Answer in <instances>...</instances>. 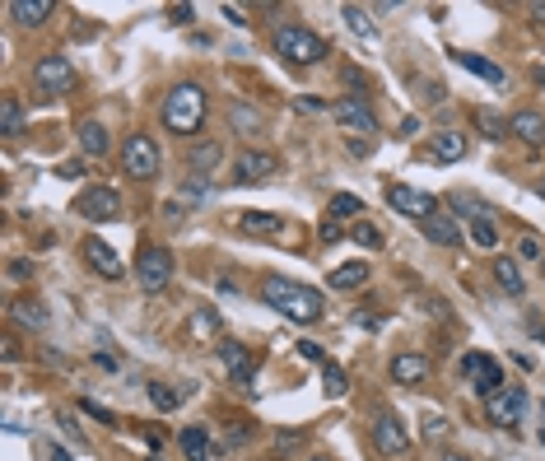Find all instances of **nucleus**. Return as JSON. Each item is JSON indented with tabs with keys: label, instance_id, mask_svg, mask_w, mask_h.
Masks as SVG:
<instances>
[{
	"label": "nucleus",
	"instance_id": "f257e3e1",
	"mask_svg": "<svg viewBox=\"0 0 545 461\" xmlns=\"http://www.w3.org/2000/svg\"><path fill=\"white\" fill-rule=\"evenodd\" d=\"M205 113H210L205 89L196 85V79H182V85H173L168 94H163L159 122H163V131H173L177 140H192V135L205 126Z\"/></svg>",
	"mask_w": 545,
	"mask_h": 461
},
{
	"label": "nucleus",
	"instance_id": "f03ea898",
	"mask_svg": "<svg viewBox=\"0 0 545 461\" xmlns=\"http://www.w3.org/2000/svg\"><path fill=\"white\" fill-rule=\"evenodd\" d=\"M261 298H266V303L276 308L280 317L298 321V327H313V321L326 317L322 294L308 289V285H298V280H285V276H266V280H261Z\"/></svg>",
	"mask_w": 545,
	"mask_h": 461
},
{
	"label": "nucleus",
	"instance_id": "7ed1b4c3",
	"mask_svg": "<svg viewBox=\"0 0 545 461\" xmlns=\"http://www.w3.org/2000/svg\"><path fill=\"white\" fill-rule=\"evenodd\" d=\"M270 47H276V57L289 61V66H322L332 57V47H326L313 29H304V23H280V29L270 33Z\"/></svg>",
	"mask_w": 545,
	"mask_h": 461
},
{
	"label": "nucleus",
	"instance_id": "20e7f679",
	"mask_svg": "<svg viewBox=\"0 0 545 461\" xmlns=\"http://www.w3.org/2000/svg\"><path fill=\"white\" fill-rule=\"evenodd\" d=\"M159 168H163V154H159V145L150 140V135L145 131L126 135V145H122V173L131 182H154Z\"/></svg>",
	"mask_w": 545,
	"mask_h": 461
},
{
	"label": "nucleus",
	"instance_id": "39448f33",
	"mask_svg": "<svg viewBox=\"0 0 545 461\" xmlns=\"http://www.w3.org/2000/svg\"><path fill=\"white\" fill-rule=\"evenodd\" d=\"M368 438L373 447L383 452V456H401V452H411V429H405V420L396 411H387V405H377L373 420H368Z\"/></svg>",
	"mask_w": 545,
	"mask_h": 461
},
{
	"label": "nucleus",
	"instance_id": "423d86ee",
	"mask_svg": "<svg viewBox=\"0 0 545 461\" xmlns=\"http://www.w3.org/2000/svg\"><path fill=\"white\" fill-rule=\"evenodd\" d=\"M135 276H141V289H145V294L168 289V280H173V252L163 248V242H141V257H135Z\"/></svg>",
	"mask_w": 545,
	"mask_h": 461
},
{
	"label": "nucleus",
	"instance_id": "0eeeda50",
	"mask_svg": "<svg viewBox=\"0 0 545 461\" xmlns=\"http://www.w3.org/2000/svg\"><path fill=\"white\" fill-rule=\"evenodd\" d=\"M33 85H38V94H47V98L70 94V89H75V66H70V57H61V51H47V57L33 66Z\"/></svg>",
	"mask_w": 545,
	"mask_h": 461
},
{
	"label": "nucleus",
	"instance_id": "6e6552de",
	"mask_svg": "<svg viewBox=\"0 0 545 461\" xmlns=\"http://www.w3.org/2000/svg\"><path fill=\"white\" fill-rule=\"evenodd\" d=\"M75 214H79V220H89V224L117 220V214H122V192H117V186H89V192L75 196Z\"/></svg>",
	"mask_w": 545,
	"mask_h": 461
},
{
	"label": "nucleus",
	"instance_id": "1a4fd4ad",
	"mask_svg": "<svg viewBox=\"0 0 545 461\" xmlns=\"http://www.w3.org/2000/svg\"><path fill=\"white\" fill-rule=\"evenodd\" d=\"M522 411H527V392L522 387H499L495 396H485V420L495 429H517Z\"/></svg>",
	"mask_w": 545,
	"mask_h": 461
},
{
	"label": "nucleus",
	"instance_id": "9d476101",
	"mask_svg": "<svg viewBox=\"0 0 545 461\" xmlns=\"http://www.w3.org/2000/svg\"><path fill=\"white\" fill-rule=\"evenodd\" d=\"M280 173V158L266 154V149H242L238 164H233V186H257V182H270Z\"/></svg>",
	"mask_w": 545,
	"mask_h": 461
},
{
	"label": "nucleus",
	"instance_id": "9b49d317",
	"mask_svg": "<svg viewBox=\"0 0 545 461\" xmlns=\"http://www.w3.org/2000/svg\"><path fill=\"white\" fill-rule=\"evenodd\" d=\"M387 205H392L396 214H405V220H415V224H424L429 214L443 210L429 192H420V186H387Z\"/></svg>",
	"mask_w": 545,
	"mask_h": 461
},
{
	"label": "nucleus",
	"instance_id": "f8f14e48",
	"mask_svg": "<svg viewBox=\"0 0 545 461\" xmlns=\"http://www.w3.org/2000/svg\"><path fill=\"white\" fill-rule=\"evenodd\" d=\"M214 349H220V364L229 368L233 383H238L242 392H252V383H257V359H252V349L238 345V340H220Z\"/></svg>",
	"mask_w": 545,
	"mask_h": 461
},
{
	"label": "nucleus",
	"instance_id": "ddd939ff",
	"mask_svg": "<svg viewBox=\"0 0 545 461\" xmlns=\"http://www.w3.org/2000/svg\"><path fill=\"white\" fill-rule=\"evenodd\" d=\"M332 117H336V126L341 131H377V117H373V107H368V98H359V94H345V98H336L332 103Z\"/></svg>",
	"mask_w": 545,
	"mask_h": 461
},
{
	"label": "nucleus",
	"instance_id": "4468645a",
	"mask_svg": "<svg viewBox=\"0 0 545 461\" xmlns=\"http://www.w3.org/2000/svg\"><path fill=\"white\" fill-rule=\"evenodd\" d=\"M229 131L242 135V140H257V135H266V113L248 98H233L229 103Z\"/></svg>",
	"mask_w": 545,
	"mask_h": 461
},
{
	"label": "nucleus",
	"instance_id": "2eb2a0df",
	"mask_svg": "<svg viewBox=\"0 0 545 461\" xmlns=\"http://www.w3.org/2000/svg\"><path fill=\"white\" fill-rule=\"evenodd\" d=\"M461 368L471 373V383H476V392H485V396H495L499 387H504V368L489 359V355H480V349H471L467 359H461Z\"/></svg>",
	"mask_w": 545,
	"mask_h": 461
},
{
	"label": "nucleus",
	"instance_id": "dca6fc26",
	"mask_svg": "<svg viewBox=\"0 0 545 461\" xmlns=\"http://www.w3.org/2000/svg\"><path fill=\"white\" fill-rule=\"evenodd\" d=\"M85 261L98 270L103 280H122V276H126L122 257L113 252V242H103V238H85Z\"/></svg>",
	"mask_w": 545,
	"mask_h": 461
},
{
	"label": "nucleus",
	"instance_id": "f3484780",
	"mask_svg": "<svg viewBox=\"0 0 545 461\" xmlns=\"http://www.w3.org/2000/svg\"><path fill=\"white\" fill-rule=\"evenodd\" d=\"M387 373H392V383L411 387V383H424V377H429V359L415 355V349H401V355H392Z\"/></svg>",
	"mask_w": 545,
	"mask_h": 461
},
{
	"label": "nucleus",
	"instance_id": "a211bd4d",
	"mask_svg": "<svg viewBox=\"0 0 545 461\" xmlns=\"http://www.w3.org/2000/svg\"><path fill=\"white\" fill-rule=\"evenodd\" d=\"M508 131H513L522 145H531V149H540V145H545V117H540V113H531V107L513 113V117H508Z\"/></svg>",
	"mask_w": 545,
	"mask_h": 461
},
{
	"label": "nucleus",
	"instance_id": "6ab92c4d",
	"mask_svg": "<svg viewBox=\"0 0 545 461\" xmlns=\"http://www.w3.org/2000/svg\"><path fill=\"white\" fill-rule=\"evenodd\" d=\"M220 164H224V145L220 140H201V145H192V154H186V168H192V177H210Z\"/></svg>",
	"mask_w": 545,
	"mask_h": 461
},
{
	"label": "nucleus",
	"instance_id": "aec40b11",
	"mask_svg": "<svg viewBox=\"0 0 545 461\" xmlns=\"http://www.w3.org/2000/svg\"><path fill=\"white\" fill-rule=\"evenodd\" d=\"M79 149H85L89 158H107V149H113V131H107L103 122H79Z\"/></svg>",
	"mask_w": 545,
	"mask_h": 461
},
{
	"label": "nucleus",
	"instance_id": "412c9836",
	"mask_svg": "<svg viewBox=\"0 0 545 461\" xmlns=\"http://www.w3.org/2000/svg\"><path fill=\"white\" fill-rule=\"evenodd\" d=\"M489 276L499 280V289L508 298H522L527 294V280H522V266H517V257H495V270H489Z\"/></svg>",
	"mask_w": 545,
	"mask_h": 461
},
{
	"label": "nucleus",
	"instance_id": "4be33fe9",
	"mask_svg": "<svg viewBox=\"0 0 545 461\" xmlns=\"http://www.w3.org/2000/svg\"><path fill=\"white\" fill-rule=\"evenodd\" d=\"M429 242H439V248H452V242H461V224H457V214H429V220L420 224Z\"/></svg>",
	"mask_w": 545,
	"mask_h": 461
},
{
	"label": "nucleus",
	"instance_id": "5701e85b",
	"mask_svg": "<svg viewBox=\"0 0 545 461\" xmlns=\"http://www.w3.org/2000/svg\"><path fill=\"white\" fill-rule=\"evenodd\" d=\"M429 154L439 158V164H457V158H467V135H461V131H439L429 140Z\"/></svg>",
	"mask_w": 545,
	"mask_h": 461
},
{
	"label": "nucleus",
	"instance_id": "b1692460",
	"mask_svg": "<svg viewBox=\"0 0 545 461\" xmlns=\"http://www.w3.org/2000/svg\"><path fill=\"white\" fill-rule=\"evenodd\" d=\"M10 317H14L19 331H42V327H47V308L38 303V298H14V303H10Z\"/></svg>",
	"mask_w": 545,
	"mask_h": 461
},
{
	"label": "nucleus",
	"instance_id": "393cba45",
	"mask_svg": "<svg viewBox=\"0 0 545 461\" xmlns=\"http://www.w3.org/2000/svg\"><path fill=\"white\" fill-rule=\"evenodd\" d=\"M10 14L23 23V29H38V23H47L51 14H57V5H51V0H10Z\"/></svg>",
	"mask_w": 545,
	"mask_h": 461
},
{
	"label": "nucleus",
	"instance_id": "a878e982",
	"mask_svg": "<svg viewBox=\"0 0 545 461\" xmlns=\"http://www.w3.org/2000/svg\"><path fill=\"white\" fill-rule=\"evenodd\" d=\"M182 456L186 461H210V429L205 424H192V429H182Z\"/></svg>",
	"mask_w": 545,
	"mask_h": 461
},
{
	"label": "nucleus",
	"instance_id": "bb28decb",
	"mask_svg": "<svg viewBox=\"0 0 545 461\" xmlns=\"http://www.w3.org/2000/svg\"><path fill=\"white\" fill-rule=\"evenodd\" d=\"M242 233H252V238H280L285 233V220L280 214H242Z\"/></svg>",
	"mask_w": 545,
	"mask_h": 461
},
{
	"label": "nucleus",
	"instance_id": "cd10ccee",
	"mask_svg": "<svg viewBox=\"0 0 545 461\" xmlns=\"http://www.w3.org/2000/svg\"><path fill=\"white\" fill-rule=\"evenodd\" d=\"M326 280H332V289H359V285L368 280V261H345V266H336Z\"/></svg>",
	"mask_w": 545,
	"mask_h": 461
},
{
	"label": "nucleus",
	"instance_id": "c85d7f7f",
	"mask_svg": "<svg viewBox=\"0 0 545 461\" xmlns=\"http://www.w3.org/2000/svg\"><path fill=\"white\" fill-rule=\"evenodd\" d=\"M23 131V103L14 94H5V103H0V135L5 140H14V135Z\"/></svg>",
	"mask_w": 545,
	"mask_h": 461
},
{
	"label": "nucleus",
	"instance_id": "c756f323",
	"mask_svg": "<svg viewBox=\"0 0 545 461\" xmlns=\"http://www.w3.org/2000/svg\"><path fill=\"white\" fill-rule=\"evenodd\" d=\"M452 57H457V66H467L471 75L489 79V85H504V70H499L495 61H485V57H471V51H452Z\"/></svg>",
	"mask_w": 545,
	"mask_h": 461
},
{
	"label": "nucleus",
	"instance_id": "7c9ffc66",
	"mask_svg": "<svg viewBox=\"0 0 545 461\" xmlns=\"http://www.w3.org/2000/svg\"><path fill=\"white\" fill-rule=\"evenodd\" d=\"M476 131L485 135V140H504V135H508V117L489 113V107H476Z\"/></svg>",
	"mask_w": 545,
	"mask_h": 461
},
{
	"label": "nucleus",
	"instance_id": "2f4dec72",
	"mask_svg": "<svg viewBox=\"0 0 545 461\" xmlns=\"http://www.w3.org/2000/svg\"><path fill=\"white\" fill-rule=\"evenodd\" d=\"M220 312H210V308H201V312H192V336L196 340H220Z\"/></svg>",
	"mask_w": 545,
	"mask_h": 461
},
{
	"label": "nucleus",
	"instance_id": "473e14b6",
	"mask_svg": "<svg viewBox=\"0 0 545 461\" xmlns=\"http://www.w3.org/2000/svg\"><path fill=\"white\" fill-rule=\"evenodd\" d=\"M322 387H326V396H350L345 368H341V364H322Z\"/></svg>",
	"mask_w": 545,
	"mask_h": 461
},
{
	"label": "nucleus",
	"instance_id": "72a5a7b5",
	"mask_svg": "<svg viewBox=\"0 0 545 461\" xmlns=\"http://www.w3.org/2000/svg\"><path fill=\"white\" fill-rule=\"evenodd\" d=\"M471 242L476 248H499V229H495V214H489V220H471Z\"/></svg>",
	"mask_w": 545,
	"mask_h": 461
},
{
	"label": "nucleus",
	"instance_id": "f704fd0d",
	"mask_svg": "<svg viewBox=\"0 0 545 461\" xmlns=\"http://www.w3.org/2000/svg\"><path fill=\"white\" fill-rule=\"evenodd\" d=\"M341 14L350 19V33H359V38H377V23L368 19V10H359V5H345Z\"/></svg>",
	"mask_w": 545,
	"mask_h": 461
},
{
	"label": "nucleus",
	"instance_id": "c9c22d12",
	"mask_svg": "<svg viewBox=\"0 0 545 461\" xmlns=\"http://www.w3.org/2000/svg\"><path fill=\"white\" fill-rule=\"evenodd\" d=\"M359 210H364V201L354 196V192H336L332 196V220H354Z\"/></svg>",
	"mask_w": 545,
	"mask_h": 461
},
{
	"label": "nucleus",
	"instance_id": "e433bc0d",
	"mask_svg": "<svg viewBox=\"0 0 545 461\" xmlns=\"http://www.w3.org/2000/svg\"><path fill=\"white\" fill-rule=\"evenodd\" d=\"M150 401H154V411H163V415H168V411H177V405H182V396H177L168 383H154V387H150Z\"/></svg>",
	"mask_w": 545,
	"mask_h": 461
},
{
	"label": "nucleus",
	"instance_id": "4c0bfd02",
	"mask_svg": "<svg viewBox=\"0 0 545 461\" xmlns=\"http://www.w3.org/2000/svg\"><path fill=\"white\" fill-rule=\"evenodd\" d=\"M452 210H457V214H467V220H489V214H495V210H489L485 201H476V196H457Z\"/></svg>",
	"mask_w": 545,
	"mask_h": 461
},
{
	"label": "nucleus",
	"instance_id": "58836bf2",
	"mask_svg": "<svg viewBox=\"0 0 545 461\" xmlns=\"http://www.w3.org/2000/svg\"><path fill=\"white\" fill-rule=\"evenodd\" d=\"M354 242H359V248H383V229L377 224H354Z\"/></svg>",
	"mask_w": 545,
	"mask_h": 461
},
{
	"label": "nucleus",
	"instance_id": "ea45409f",
	"mask_svg": "<svg viewBox=\"0 0 545 461\" xmlns=\"http://www.w3.org/2000/svg\"><path fill=\"white\" fill-rule=\"evenodd\" d=\"M517 252H522V257H540V261H545L540 238H536V233H522V238H517Z\"/></svg>",
	"mask_w": 545,
	"mask_h": 461
},
{
	"label": "nucleus",
	"instance_id": "a19ab883",
	"mask_svg": "<svg viewBox=\"0 0 545 461\" xmlns=\"http://www.w3.org/2000/svg\"><path fill=\"white\" fill-rule=\"evenodd\" d=\"M345 85H350V89H368V75H364L359 66H345Z\"/></svg>",
	"mask_w": 545,
	"mask_h": 461
},
{
	"label": "nucleus",
	"instance_id": "79ce46f5",
	"mask_svg": "<svg viewBox=\"0 0 545 461\" xmlns=\"http://www.w3.org/2000/svg\"><path fill=\"white\" fill-rule=\"evenodd\" d=\"M298 443H304V433H298V429H294V433H289V429L276 433V447H280V452H289V447H298Z\"/></svg>",
	"mask_w": 545,
	"mask_h": 461
},
{
	"label": "nucleus",
	"instance_id": "37998d69",
	"mask_svg": "<svg viewBox=\"0 0 545 461\" xmlns=\"http://www.w3.org/2000/svg\"><path fill=\"white\" fill-rule=\"evenodd\" d=\"M248 429H252V424H229V443H233V447H242V443H248V438H252V433H248Z\"/></svg>",
	"mask_w": 545,
	"mask_h": 461
},
{
	"label": "nucleus",
	"instance_id": "c03bdc74",
	"mask_svg": "<svg viewBox=\"0 0 545 461\" xmlns=\"http://www.w3.org/2000/svg\"><path fill=\"white\" fill-rule=\"evenodd\" d=\"M38 456H42V461H66L70 452H66V447H51V443H38Z\"/></svg>",
	"mask_w": 545,
	"mask_h": 461
},
{
	"label": "nucleus",
	"instance_id": "a18cd8bd",
	"mask_svg": "<svg viewBox=\"0 0 545 461\" xmlns=\"http://www.w3.org/2000/svg\"><path fill=\"white\" fill-rule=\"evenodd\" d=\"M298 355H304V359H313V364H326L322 345H313V340H304V345H298Z\"/></svg>",
	"mask_w": 545,
	"mask_h": 461
},
{
	"label": "nucleus",
	"instance_id": "49530a36",
	"mask_svg": "<svg viewBox=\"0 0 545 461\" xmlns=\"http://www.w3.org/2000/svg\"><path fill=\"white\" fill-rule=\"evenodd\" d=\"M443 98H448V89L433 85V79H424V103H443Z\"/></svg>",
	"mask_w": 545,
	"mask_h": 461
},
{
	"label": "nucleus",
	"instance_id": "de8ad7c7",
	"mask_svg": "<svg viewBox=\"0 0 545 461\" xmlns=\"http://www.w3.org/2000/svg\"><path fill=\"white\" fill-rule=\"evenodd\" d=\"M5 270H10V276H14V280H23V276H33V261H10Z\"/></svg>",
	"mask_w": 545,
	"mask_h": 461
},
{
	"label": "nucleus",
	"instance_id": "09e8293b",
	"mask_svg": "<svg viewBox=\"0 0 545 461\" xmlns=\"http://www.w3.org/2000/svg\"><path fill=\"white\" fill-rule=\"evenodd\" d=\"M448 424L439 420V415H424V433H429V438H439V433H443Z\"/></svg>",
	"mask_w": 545,
	"mask_h": 461
},
{
	"label": "nucleus",
	"instance_id": "8fccbe9b",
	"mask_svg": "<svg viewBox=\"0 0 545 461\" xmlns=\"http://www.w3.org/2000/svg\"><path fill=\"white\" fill-rule=\"evenodd\" d=\"M94 364H98L103 373H117V355H107V349H103V355H94Z\"/></svg>",
	"mask_w": 545,
	"mask_h": 461
},
{
	"label": "nucleus",
	"instance_id": "3c124183",
	"mask_svg": "<svg viewBox=\"0 0 545 461\" xmlns=\"http://www.w3.org/2000/svg\"><path fill=\"white\" fill-rule=\"evenodd\" d=\"M336 238H341V224L326 220V224H322V242H336Z\"/></svg>",
	"mask_w": 545,
	"mask_h": 461
},
{
	"label": "nucleus",
	"instance_id": "603ef678",
	"mask_svg": "<svg viewBox=\"0 0 545 461\" xmlns=\"http://www.w3.org/2000/svg\"><path fill=\"white\" fill-rule=\"evenodd\" d=\"M224 19H229V23H238V29H242V23H248V19H242V10H238V5H224Z\"/></svg>",
	"mask_w": 545,
	"mask_h": 461
},
{
	"label": "nucleus",
	"instance_id": "864d4df0",
	"mask_svg": "<svg viewBox=\"0 0 545 461\" xmlns=\"http://www.w3.org/2000/svg\"><path fill=\"white\" fill-rule=\"evenodd\" d=\"M531 19H536L540 29H545V0H536V5H531Z\"/></svg>",
	"mask_w": 545,
	"mask_h": 461
},
{
	"label": "nucleus",
	"instance_id": "5fc2aeb1",
	"mask_svg": "<svg viewBox=\"0 0 545 461\" xmlns=\"http://www.w3.org/2000/svg\"><path fill=\"white\" fill-rule=\"evenodd\" d=\"M531 192H536V196L545 201V177H536V182H531Z\"/></svg>",
	"mask_w": 545,
	"mask_h": 461
},
{
	"label": "nucleus",
	"instance_id": "6e6d98bb",
	"mask_svg": "<svg viewBox=\"0 0 545 461\" xmlns=\"http://www.w3.org/2000/svg\"><path fill=\"white\" fill-rule=\"evenodd\" d=\"M443 461H471V456H461V452H443Z\"/></svg>",
	"mask_w": 545,
	"mask_h": 461
},
{
	"label": "nucleus",
	"instance_id": "4d7b16f0",
	"mask_svg": "<svg viewBox=\"0 0 545 461\" xmlns=\"http://www.w3.org/2000/svg\"><path fill=\"white\" fill-rule=\"evenodd\" d=\"M536 85H540V89H545V70H536Z\"/></svg>",
	"mask_w": 545,
	"mask_h": 461
},
{
	"label": "nucleus",
	"instance_id": "13d9d810",
	"mask_svg": "<svg viewBox=\"0 0 545 461\" xmlns=\"http://www.w3.org/2000/svg\"><path fill=\"white\" fill-rule=\"evenodd\" d=\"M313 461H336V456H326V452H322V456H313Z\"/></svg>",
	"mask_w": 545,
	"mask_h": 461
},
{
	"label": "nucleus",
	"instance_id": "bf43d9fd",
	"mask_svg": "<svg viewBox=\"0 0 545 461\" xmlns=\"http://www.w3.org/2000/svg\"><path fill=\"white\" fill-rule=\"evenodd\" d=\"M540 266H545V261H540Z\"/></svg>",
	"mask_w": 545,
	"mask_h": 461
}]
</instances>
